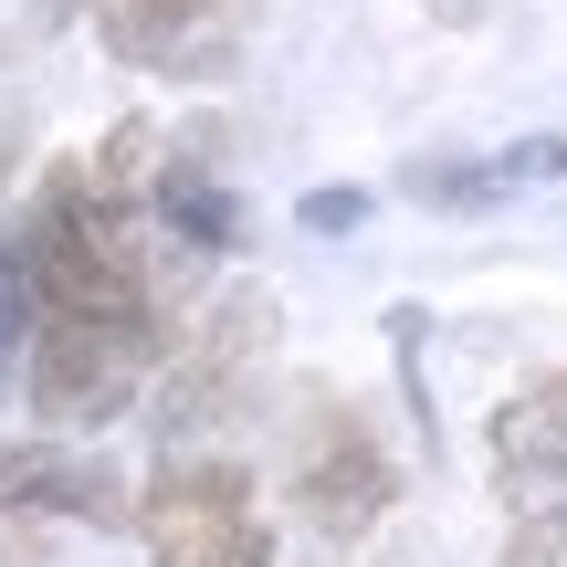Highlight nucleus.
I'll list each match as a JSON object with an SVG mask.
<instances>
[{"label":"nucleus","mask_w":567,"mask_h":567,"mask_svg":"<svg viewBox=\"0 0 567 567\" xmlns=\"http://www.w3.org/2000/svg\"><path fill=\"white\" fill-rule=\"evenodd\" d=\"M179 316L168 305H42L32 316V410L53 431H105L137 410V389L168 368Z\"/></svg>","instance_id":"1"},{"label":"nucleus","mask_w":567,"mask_h":567,"mask_svg":"<svg viewBox=\"0 0 567 567\" xmlns=\"http://www.w3.org/2000/svg\"><path fill=\"white\" fill-rule=\"evenodd\" d=\"M147 567H274V536L252 515V473L210 452H168L158 484L137 494Z\"/></svg>","instance_id":"2"},{"label":"nucleus","mask_w":567,"mask_h":567,"mask_svg":"<svg viewBox=\"0 0 567 567\" xmlns=\"http://www.w3.org/2000/svg\"><path fill=\"white\" fill-rule=\"evenodd\" d=\"M274 295L264 284H231L221 305H200V316L179 326V347H168V368H158V442L179 452L189 431H210L231 400H243V379L264 368V347H274Z\"/></svg>","instance_id":"3"},{"label":"nucleus","mask_w":567,"mask_h":567,"mask_svg":"<svg viewBox=\"0 0 567 567\" xmlns=\"http://www.w3.org/2000/svg\"><path fill=\"white\" fill-rule=\"evenodd\" d=\"M284 494H295V515L326 536V547H358V536L389 515L400 473H389V452L368 442L358 410L305 400V431H295V473H284Z\"/></svg>","instance_id":"4"},{"label":"nucleus","mask_w":567,"mask_h":567,"mask_svg":"<svg viewBox=\"0 0 567 567\" xmlns=\"http://www.w3.org/2000/svg\"><path fill=\"white\" fill-rule=\"evenodd\" d=\"M74 11H95L105 53H126L137 74H221L264 0H74Z\"/></svg>","instance_id":"5"},{"label":"nucleus","mask_w":567,"mask_h":567,"mask_svg":"<svg viewBox=\"0 0 567 567\" xmlns=\"http://www.w3.org/2000/svg\"><path fill=\"white\" fill-rule=\"evenodd\" d=\"M494 494L505 515H567V368L526 379L494 410Z\"/></svg>","instance_id":"6"},{"label":"nucleus","mask_w":567,"mask_h":567,"mask_svg":"<svg viewBox=\"0 0 567 567\" xmlns=\"http://www.w3.org/2000/svg\"><path fill=\"white\" fill-rule=\"evenodd\" d=\"M0 515H63V526H137V494L63 442H0Z\"/></svg>","instance_id":"7"},{"label":"nucleus","mask_w":567,"mask_h":567,"mask_svg":"<svg viewBox=\"0 0 567 567\" xmlns=\"http://www.w3.org/2000/svg\"><path fill=\"white\" fill-rule=\"evenodd\" d=\"M494 189H515L505 168H410V200H442V210H473Z\"/></svg>","instance_id":"8"},{"label":"nucleus","mask_w":567,"mask_h":567,"mask_svg":"<svg viewBox=\"0 0 567 567\" xmlns=\"http://www.w3.org/2000/svg\"><path fill=\"white\" fill-rule=\"evenodd\" d=\"M494 567H567V515H505V557Z\"/></svg>","instance_id":"9"},{"label":"nucleus","mask_w":567,"mask_h":567,"mask_svg":"<svg viewBox=\"0 0 567 567\" xmlns=\"http://www.w3.org/2000/svg\"><path fill=\"white\" fill-rule=\"evenodd\" d=\"M295 221H305V231H358V221H368V189H305Z\"/></svg>","instance_id":"10"},{"label":"nucleus","mask_w":567,"mask_h":567,"mask_svg":"<svg viewBox=\"0 0 567 567\" xmlns=\"http://www.w3.org/2000/svg\"><path fill=\"white\" fill-rule=\"evenodd\" d=\"M505 179H567V137H526V147H505Z\"/></svg>","instance_id":"11"},{"label":"nucleus","mask_w":567,"mask_h":567,"mask_svg":"<svg viewBox=\"0 0 567 567\" xmlns=\"http://www.w3.org/2000/svg\"><path fill=\"white\" fill-rule=\"evenodd\" d=\"M11 316H32V295H21L11 264H0V389H11Z\"/></svg>","instance_id":"12"},{"label":"nucleus","mask_w":567,"mask_h":567,"mask_svg":"<svg viewBox=\"0 0 567 567\" xmlns=\"http://www.w3.org/2000/svg\"><path fill=\"white\" fill-rule=\"evenodd\" d=\"M11 158H21V126H0V179H11Z\"/></svg>","instance_id":"13"},{"label":"nucleus","mask_w":567,"mask_h":567,"mask_svg":"<svg viewBox=\"0 0 567 567\" xmlns=\"http://www.w3.org/2000/svg\"><path fill=\"white\" fill-rule=\"evenodd\" d=\"M442 11H452V21H473V0H442Z\"/></svg>","instance_id":"14"}]
</instances>
